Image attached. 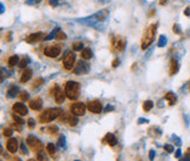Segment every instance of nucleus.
Listing matches in <instances>:
<instances>
[{
    "label": "nucleus",
    "mask_w": 190,
    "mask_h": 161,
    "mask_svg": "<svg viewBox=\"0 0 190 161\" xmlns=\"http://www.w3.org/2000/svg\"><path fill=\"white\" fill-rule=\"evenodd\" d=\"M107 16H108V11L107 10H101L100 12L95 13L94 16L79 20V22L84 24V25H88V26H95L97 22H101L103 21L105 19H107Z\"/></svg>",
    "instance_id": "obj_1"
},
{
    "label": "nucleus",
    "mask_w": 190,
    "mask_h": 161,
    "mask_svg": "<svg viewBox=\"0 0 190 161\" xmlns=\"http://www.w3.org/2000/svg\"><path fill=\"white\" fill-rule=\"evenodd\" d=\"M62 111L60 108H48V109H45L43 112L39 115V120L42 124H46V122H51L52 120L57 119L59 115L62 114Z\"/></svg>",
    "instance_id": "obj_2"
},
{
    "label": "nucleus",
    "mask_w": 190,
    "mask_h": 161,
    "mask_svg": "<svg viewBox=\"0 0 190 161\" xmlns=\"http://www.w3.org/2000/svg\"><path fill=\"white\" fill-rule=\"evenodd\" d=\"M156 27L157 25L156 24H153L148 27L146 30V32L142 37V43H141V48L142 49H147L150 44L154 41V37H155V32H156Z\"/></svg>",
    "instance_id": "obj_3"
},
{
    "label": "nucleus",
    "mask_w": 190,
    "mask_h": 161,
    "mask_svg": "<svg viewBox=\"0 0 190 161\" xmlns=\"http://www.w3.org/2000/svg\"><path fill=\"white\" fill-rule=\"evenodd\" d=\"M65 93L66 97L70 99V100H75L79 98L80 93V85L76 81H68L65 86Z\"/></svg>",
    "instance_id": "obj_4"
},
{
    "label": "nucleus",
    "mask_w": 190,
    "mask_h": 161,
    "mask_svg": "<svg viewBox=\"0 0 190 161\" xmlns=\"http://www.w3.org/2000/svg\"><path fill=\"white\" fill-rule=\"evenodd\" d=\"M27 145L29 146V148L33 150L34 152H40V150H43V145H42L41 142L39 141V140L35 138V136H33V135H28L27 136V140H26Z\"/></svg>",
    "instance_id": "obj_5"
},
{
    "label": "nucleus",
    "mask_w": 190,
    "mask_h": 161,
    "mask_svg": "<svg viewBox=\"0 0 190 161\" xmlns=\"http://www.w3.org/2000/svg\"><path fill=\"white\" fill-rule=\"evenodd\" d=\"M74 62H75V54L73 52H67L65 58H63V67H65V70H72L74 66Z\"/></svg>",
    "instance_id": "obj_6"
},
{
    "label": "nucleus",
    "mask_w": 190,
    "mask_h": 161,
    "mask_svg": "<svg viewBox=\"0 0 190 161\" xmlns=\"http://www.w3.org/2000/svg\"><path fill=\"white\" fill-rule=\"evenodd\" d=\"M86 108H87V106H84V104H82V102H75V104H73L72 106H70V112L73 113L74 115H84V113H86Z\"/></svg>",
    "instance_id": "obj_7"
},
{
    "label": "nucleus",
    "mask_w": 190,
    "mask_h": 161,
    "mask_svg": "<svg viewBox=\"0 0 190 161\" xmlns=\"http://www.w3.org/2000/svg\"><path fill=\"white\" fill-rule=\"evenodd\" d=\"M61 120L65 121V122H67L69 126H76L78 125V118H76V115H74L73 113H62L61 114Z\"/></svg>",
    "instance_id": "obj_8"
},
{
    "label": "nucleus",
    "mask_w": 190,
    "mask_h": 161,
    "mask_svg": "<svg viewBox=\"0 0 190 161\" xmlns=\"http://www.w3.org/2000/svg\"><path fill=\"white\" fill-rule=\"evenodd\" d=\"M111 44H113V47H115L116 51L121 52V51H123V49H124V47H126V39H124L123 37L117 35V37L113 38Z\"/></svg>",
    "instance_id": "obj_9"
},
{
    "label": "nucleus",
    "mask_w": 190,
    "mask_h": 161,
    "mask_svg": "<svg viewBox=\"0 0 190 161\" xmlns=\"http://www.w3.org/2000/svg\"><path fill=\"white\" fill-rule=\"evenodd\" d=\"M87 109L90 113H94V114H99L102 111V106H101V102L97 100H93V101L87 102Z\"/></svg>",
    "instance_id": "obj_10"
},
{
    "label": "nucleus",
    "mask_w": 190,
    "mask_h": 161,
    "mask_svg": "<svg viewBox=\"0 0 190 161\" xmlns=\"http://www.w3.org/2000/svg\"><path fill=\"white\" fill-rule=\"evenodd\" d=\"M61 52V48L59 46H48L45 48V55L48 58H57Z\"/></svg>",
    "instance_id": "obj_11"
},
{
    "label": "nucleus",
    "mask_w": 190,
    "mask_h": 161,
    "mask_svg": "<svg viewBox=\"0 0 190 161\" xmlns=\"http://www.w3.org/2000/svg\"><path fill=\"white\" fill-rule=\"evenodd\" d=\"M12 109L14 111V113L19 114V115H26L27 113H28L27 107L24 105V104H21V102H16V104L12 106Z\"/></svg>",
    "instance_id": "obj_12"
},
{
    "label": "nucleus",
    "mask_w": 190,
    "mask_h": 161,
    "mask_svg": "<svg viewBox=\"0 0 190 161\" xmlns=\"http://www.w3.org/2000/svg\"><path fill=\"white\" fill-rule=\"evenodd\" d=\"M41 39H45V34L41 32H38V33H33L31 35H28L26 38V43L28 44H34L39 41V40H41Z\"/></svg>",
    "instance_id": "obj_13"
},
{
    "label": "nucleus",
    "mask_w": 190,
    "mask_h": 161,
    "mask_svg": "<svg viewBox=\"0 0 190 161\" xmlns=\"http://www.w3.org/2000/svg\"><path fill=\"white\" fill-rule=\"evenodd\" d=\"M6 147H7V150H8L10 153H16V150H18V140L13 139V138L10 139L7 141Z\"/></svg>",
    "instance_id": "obj_14"
},
{
    "label": "nucleus",
    "mask_w": 190,
    "mask_h": 161,
    "mask_svg": "<svg viewBox=\"0 0 190 161\" xmlns=\"http://www.w3.org/2000/svg\"><path fill=\"white\" fill-rule=\"evenodd\" d=\"M88 70H89V66L87 64H84V62H82V61H79L78 62V66L75 67V70H74V73H87L88 72Z\"/></svg>",
    "instance_id": "obj_15"
},
{
    "label": "nucleus",
    "mask_w": 190,
    "mask_h": 161,
    "mask_svg": "<svg viewBox=\"0 0 190 161\" xmlns=\"http://www.w3.org/2000/svg\"><path fill=\"white\" fill-rule=\"evenodd\" d=\"M41 107H42V101L40 98H37V99L29 101V108L33 109V111H40Z\"/></svg>",
    "instance_id": "obj_16"
},
{
    "label": "nucleus",
    "mask_w": 190,
    "mask_h": 161,
    "mask_svg": "<svg viewBox=\"0 0 190 161\" xmlns=\"http://www.w3.org/2000/svg\"><path fill=\"white\" fill-rule=\"evenodd\" d=\"M65 98H66V93H65V91L58 88V91H57L55 95H54V100H55V102H57V104H62L63 100H65Z\"/></svg>",
    "instance_id": "obj_17"
},
{
    "label": "nucleus",
    "mask_w": 190,
    "mask_h": 161,
    "mask_svg": "<svg viewBox=\"0 0 190 161\" xmlns=\"http://www.w3.org/2000/svg\"><path fill=\"white\" fill-rule=\"evenodd\" d=\"M32 78V70L29 68H25V71L22 72V74H21V78H20V82H27V81L29 80Z\"/></svg>",
    "instance_id": "obj_18"
},
{
    "label": "nucleus",
    "mask_w": 190,
    "mask_h": 161,
    "mask_svg": "<svg viewBox=\"0 0 190 161\" xmlns=\"http://www.w3.org/2000/svg\"><path fill=\"white\" fill-rule=\"evenodd\" d=\"M103 141H106L107 144L109 146H115L116 145V138L114 134H111V133H108V134H106L105 139H103Z\"/></svg>",
    "instance_id": "obj_19"
},
{
    "label": "nucleus",
    "mask_w": 190,
    "mask_h": 161,
    "mask_svg": "<svg viewBox=\"0 0 190 161\" xmlns=\"http://www.w3.org/2000/svg\"><path fill=\"white\" fill-rule=\"evenodd\" d=\"M46 150H47V153L49 155L52 156L53 159H57L58 158V153H57V148H55V146L53 145V144H48L47 147H46Z\"/></svg>",
    "instance_id": "obj_20"
},
{
    "label": "nucleus",
    "mask_w": 190,
    "mask_h": 161,
    "mask_svg": "<svg viewBox=\"0 0 190 161\" xmlns=\"http://www.w3.org/2000/svg\"><path fill=\"white\" fill-rule=\"evenodd\" d=\"M177 71H179V62L175 59H171L170 60V71H169V74L174 75L175 73H177Z\"/></svg>",
    "instance_id": "obj_21"
},
{
    "label": "nucleus",
    "mask_w": 190,
    "mask_h": 161,
    "mask_svg": "<svg viewBox=\"0 0 190 161\" xmlns=\"http://www.w3.org/2000/svg\"><path fill=\"white\" fill-rule=\"evenodd\" d=\"M164 99L168 101V104L170 106H173L175 102H176V95H175L173 92H168V93L164 95Z\"/></svg>",
    "instance_id": "obj_22"
},
{
    "label": "nucleus",
    "mask_w": 190,
    "mask_h": 161,
    "mask_svg": "<svg viewBox=\"0 0 190 161\" xmlns=\"http://www.w3.org/2000/svg\"><path fill=\"white\" fill-rule=\"evenodd\" d=\"M81 57H82L84 60L90 59V58L93 57V52H92L89 48H84L82 49V52H81Z\"/></svg>",
    "instance_id": "obj_23"
},
{
    "label": "nucleus",
    "mask_w": 190,
    "mask_h": 161,
    "mask_svg": "<svg viewBox=\"0 0 190 161\" xmlns=\"http://www.w3.org/2000/svg\"><path fill=\"white\" fill-rule=\"evenodd\" d=\"M18 60H19L18 55H11L10 58H8V60H7V64H8V66L13 67V66H16L18 64Z\"/></svg>",
    "instance_id": "obj_24"
},
{
    "label": "nucleus",
    "mask_w": 190,
    "mask_h": 161,
    "mask_svg": "<svg viewBox=\"0 0 190 161\" xmlns=\"http://www.w3.org/2000/svg\"><path fill=\"white\" fill-rule=\"evenodd\" d=\"M16 93H18V88H16V86H12L7 91V97L8 98H13V97H16Z\"/></svg>",
    "instance_id": "obj_25"
},
{
    "label": "nucleus",
    "mask_w": 190,
    "mask_h": 161,
    "mask_svg": "<svg viewBox=\"0 0 190 161\" xmlns=\"http://www.w3.org/2000/svg\"><path fill=\"white\" fill-rule=\"evenodd\" d=\"M153 106H154L153 101L147 100V101H144V104H143V111H144V112H148V111H150V109L153 108Z\"/></svg>",
    "instance_id": "obj_26"
},
{
    "label": "nucleus",
    "mask_w": 190,
    "mask_h": 161,
    "mask_svg": "<svg viewBox=\"0 0 190 161\" xmlns=\"http://www.w3.org/2000/svg\"><path fill=\"white\" fill-rule=\"evenodd\" d=\"M42 84H43V79H42V78H38V79H35L34 82H33L32 88H38V87L40 86V85H42Z\"/></svg>",
    "instance_id": "obj_27"
},
{
    "label": "nucleus",
    "mask_w": 190,
    "mask_h": 161,
    "mask_svg": "<svg viewBox=\"0 0 190 161\" xmlns=\"http://www.w3.org/2000/svg\"><path fill=\"white\" fill-rule=\"evenodd\" d=\"M55 39H59V40H66V39H67V35H66L63 32H61L60 30H58L57 35H55Z\"/></svg>",
    "instance_id": "obj_28"
},
{
    "label": "nucleus",
    "mask_w": 190,
    "mask_h": 161,
    "mask_svg": "<svg viewBox=\"0 0 190 161\" xmlns=\"http://www.w3.org/2000/svg\"><path fill=\"white\" fill-rule=\"evenodd\" d=\"M47 131H48V133H49V134L54 135V134H57V133H58L59 128L57 127V126H49V127L47 128Z\"/></svg>",
    "instance_id": "obj_29"
},
{
    "label": "nucleus",
    "mask_w": 190,
    "mask_h": 161,
    "mask_svg": "<svg viewBox=\"0 0 190 161\" xmlns=\"http://www.w3.org/2000/svg\"><path fill=\"white\" fill-rule=\"evenodd\" d=\"M165 43H167L165 37H164V35H161V37H160V40H158V43H157V46L158 47H163L164 45H165Z\"/></svg>",
    "instance_id": "obj_30"
},
{
    "label": "nucleus",
    "mask_w": 190,
    "mask_h": 161,
    "mask_svg": "<svg viewBox=\"0 0 190 161\" xmlns=\"http://www.w3.org/2000/svg\"><path fill=\"white\" fill-rule=\"evenodd\" d=\"M20 99L22 101H27L28 99H29V94L27 93V92H21L20 93Z\"/></svg>",
    "instance_id": "obj_31"
},
{
    "label": "nucleus",
    "mask_w": 190,
    "mask_h": 161,
    "mask_svg": "<svg viewBox=\"0 0 190 161\" xmlns=\"http://www.w3.org/2000/svg\"><path fill=\"white\" fill-rule=\"evenodd\" d=\"M38 155V160H40V161H46V156H45V154H43V150H40V152H38L37 153Z\"/></svg>",
    "instance_id": "obj_32"
},
{
    "label": "nucleus",
    "mask_w": 190,
    "mask_h": 161,
    "mask_svg": "<svg viewBox=\"0 0 190 161\" xmlns=\"http://www.w3.org/2000/svg\"><path fill=\"white\" fill-rule=\"evenodd\" d=\"M12 118H13V120L16 121V124H20V125H22V124H24V121H22V119H20V118H19V117H18L16 114H13V115H12Z\"/></svg>",
    "instance_id": "obj_33"
},
{
    "label": "nucleus",
    "mask_w": 190,
    "mask_h": 161,
    "mask_svg": "<svg viewBox=\"0 0 190 161\" xmlns=\"http://www.w3.org/2000/svg\"><path fill=\"white\" fill-rule=\"evenodd\" d=\"M73 48L75 49V51H80V49L82 48V43H74Z\"/></svg>",
    "instance_id": "obj_34"
},
{
    "label": "nucleus",
    "mask_w": 190,
    "mask_h": 161,
    "mask_svg": "<svg viewBox=\"0 0 190 161\" xmlns=\"http://www.w3.org/2000/svg\"><path fill=\"white\" fill-rule=\"evenodd\" d=\"M28 61H29V59H28V58H24V59L20 61V64H19V65H20V67H22V68H24V67L28 64Z\"/></svg>",
    "instance_id": "obj_35"
},
{
    "label": "nucleus",
    "mask_w": 190,
    "mask_h": 161,
    "mask_svg": "<svg viewBox=\"0 0 190 161\" xmlns=\"http://www.w3.org/2000/svg\"><path fill=\"white\" fill-rule=\"evenodd\" d=\"M41 0H27L26 4L27 5H37V4H39Z\"/></svg>",
    "instance_id": "obj_36"
},
{
    "label": "nucleus",
    "mask_w": 190,
    "mask_h": 161,
    "mask_svg": "<svg viewBox=\"0 0 190 161\" xmlns=\"http://www.w3.org/2000/svg\"><path fill=\"white\" fill-rule=\"evenodd\" d=\"M164 150H167L168 153H171L174 150V147L171 145H164Z\"/></svg>",
    "instance_id": "obj_37"
},
{
    "label": "nucleus",
    "mask_w": 190,
    "mask_h": 161,
    "mask_svg": "<svg viewBox=\"0 0 190 161\" xmlns=\"http://www.w3.org/2000/svg\"><path fill=\"white\" fill-rule=\"evenodd\" d=\"M12 133H13V132H12V129H11V128H5V129H4V135H5V136H11V135H12Z\"/></svg>",
    "instance_id": "obj_38"
},
{
    "label": "nucleus",
    "mask_w": 190,
    "mask_h": 161,
    "mask_svg": "<svg viewBox=\"0 0 190 161\" xmlns=\"http://www.w3.org/2000/svg\"><path fill=\"white\" fill-rule=\"evenodd\" d=\"M173 31H174V33H176V34H179V33H181V28H179V25H174V26H173Z\"/></svg>",
    "instance_id": "obj_39"
},
{
    "label": "nucleus",
    "mask_w": 190,
    "mask_h": 161,
    "mask_svg": "<svg viewBox=\"0 0 190 161\" xmlns=\"http://www.w3.org/2000/svg\"><path fill=\"white\" fill-rule=\"evenodd\" d=\"M59 146L61 147V146H65V136L61 135L60 138H59Z\"/></svg>",
    "instance_id": "obj_40"
},
{
    "label": "nucleus",
    "mask_w": 190,
    "mask_h": 161,
    "mask_svg": "<svg viewBox=\"0 0 190 161\" xmlns=\"http://www.w3.org/2000/svg\"><path fill=\"white\" fill-rule=\"evenodd\" d=\"M27 122H28V127H29V128H33V127H34V125H35V122H34V120H33V119H28V121H27Z\"/></svg>",
    "instance_id": "obj_41"
},
{
    "label": "nucleus",
    "mask_w": 190,
    "mask_h": 161,
    "mask_svg": "<svg viewBox=\"0 0 190 161\" xmlns=\"http://www.w3.org/2000/svg\"><path fill=\"white\" fill-rule=\"evenodd\" d=\"M119 64H120V60H119V59H115V60H114V61H113V64H111V66H113V67L115 68V67H117V66H119Z\"/></svg>",
    "instance_id": "obj_42"
},
{
    "label": "nucleus",
    "mask_w": 190,
    "mask_h": 161,
    "mask_svg": "<svg viewBox=\"0 0 190 161\" xmlns=\"http://www.w3.org/2000/svg\"><path fill=\"white\" fill-rule=\"evenodd\" d=\"M13 128L16 129V131H21V125H20V124H16V122H14V125H13Z\"/></svg>",
    "instance_id": "obj_43"
},
{
    "label": "nucleus",
    "mask_w": 190,
    "mask_h": 161,
    "mask_svg": "<svg viewBox=\"0 0 190 161\" xmlns=\"http://www.w3.org/2000/svg\"><path fill=\"white\" fill-rule=\"evenodd\" d=\"M59 2V0H49V4H51V6H57Z\"/></svg>",
    "instance_id": "obj_44"
},
{
    "label": "nucleus",
    "mask_w": 190,
    "mask_h": 161,
    "mask_svg": "<svg viewBox=\"0 0 190 161\" xmlns=\"http://www.w3.org/2000/svg\"><path fill=\"white\" fill-rule=\"evenodd\" d=\"M167 2H168V0H160V1H158V4H160L161 6H164Z\"/></svg>",
    "instance_id": "obj_45"
},
{
    "label": "nucleus",
    "mask_w": 190,
    "mask_h": 161,
    "mask_svg": "<svg viewBox=\"0 0 190 161\" xmlns=\"http://www.w3.org/2000/svg\"><path fill=\"white\" fill-rule=\"evenodd\" d=\"M184 14H185V16H190V7H187V8H185Z\"/></svg>",
    "instance_id": "obj_46"
},
{
    "label": "nucleus",
    "mask_w": 190,
    "mask_h": 161,
    "mask_svg": "<svg viewBox=\"0 0 190 161\" xmlns=\"http://www.w3.org/2000/svg\"><path fill=\"white\" fill-rule=\"evenodd\" d=\"M21 150H22V153H24V154H27V152H26V150H25V146H24V144H21Z\"/></svg>",
    "instance_id": "obj_47"
},
{
    "label": "nucleus",
    "mask_w": 190,
    "mask_h": 161,
    "mask_svg": "<svg viewBox=\"0 0 190 161\" xmlns=\"http://www.w3.org/2000/svg\"><path fill=\"white\" fill-rule=\"evenodd\" d=\"M149 158H150V160H153V158H154V152H153V150L150 152V154H149Z\"/></svg>",
    "instance_id": "obj_48"
},
{
    "label": "nucleus",
    "mask_w": 190,
    "mask_h": 161,
    "mask_svg": "<svg viewBox=\"0 0 190 161\" xmlns=\"http://www.w3.org/2000/svg\"><path fill=\"white\" fill-rule=\"evenodd\" d=\"M185 155H187V158H189V159H190V148H188V150H187V154H185Z\"/></svg>",
    "instance_id": "obj_49"
},
{
    "label": "nucleus",
    "mask_w": 190,
    "mask_h": 161,
    "mask_svg": "<svg viewBox=\"0 0 190 161\" xmlns=\"http://www.w3.org/2000/svg\"><path fill=\"white\" fill-rule=\"evenodd\" d=\"M179 155H181V152H179V150H177V152H176V154H175V156H176V158H179Z\"/></svg>",
    "instance_id": "obj_50"
},
{
    "label": "nucleus",
    "mask_w": 190,
    "mask_h": 161,
    "mask_svg": "<svg viewBox=\"0 0 190 161\" xmlns=\"http://www.w3.org/2000/svg\"><path fill=\"white\" fill-rule=\"evenodd\" d=\"M14 161H21V160L19 159V158H16V159H14Z\"/></svg>",
    "instance_id": "obj_51"
},
{
    "label": "nucleus",
    "mask_w": 190,
    "mask_h": 161,
    "mask_svg": "<svg viewBox=\"0 0 190 161\" xmlns=\"http://www.w3.org/2000/svg\"><path fill=\"white\" fill-rule=\"evenodd\" d=\"M187 160H188V159H187V158H185V159H182V160H181V161H187Z\"/></svg>",
    "instance_id": "obj_52"
},
{
    "label": "nucleus",
    "mask_w": 190,
    "mask_h": 161,
    "mask_svg": "<svg viewBox=\"0 0 190 161\" xmlns=\"http://www.w3.org/2000/svg\"><path fill=\"white\" fill-rule=\"evenodd\" d=\"M28 161H35V160H34V159H29Z\"/></svg>",
    "instance_id": "obj_53"
},
{
    "label": "nucleus",
    "mask_w": 190,
    "mask_h": 161,
    "mask_svg": "<svg viewBox=\"0 0 190 161\" xmlns=\"http://www.w3.org/2000/svg\"><path fill=\"white\" fill-rule=\"evenodd\" d=\"M189 90H190V82H189Z\"/></svg>",
    "instance_id": "obj_54"
},
{
    "label": "nucleus",
    "mask_w": 190,
    "mask_h": 161,
    "mask_svg": "<svg viewBox=\"0 0 190 161\" xmlns=\"http://www.w3.org/2000/svg\"><path fill=\"white\" fill-rule=\"evenodd\" d=\"M76 161H78V160H76Z\"/></svg>",
    "instance_id": "obj_55"
}]
</instances>
